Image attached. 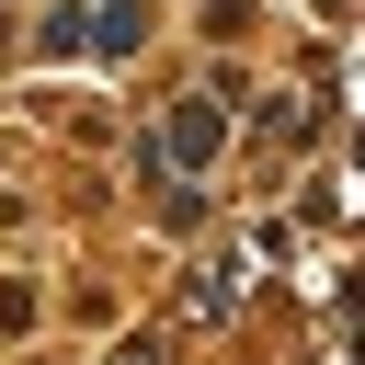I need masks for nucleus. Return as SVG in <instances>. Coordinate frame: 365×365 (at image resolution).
I'll return each instance as SVG.
<instances>
[{"instance_id": "f257e3e1", "label": "nucleus", "mask_w": 365, "mask_h": 365, "mask_svg": "<svg viewBox=\"0 0 365 365\" xmlns=\"http://www.w3.org/2000/svg\"><path fill=\"white\" fill-rule=\"evenodd\" d=\"M217 137H228V114H217V103H182V114H171V137H160V160H205Z\"/></svg>"}, {"instance_id": "f03ea898", "label": "nucleus", "mask_w": 365, "mask_h": 365, "mask_svg": "<svg viewBox=\"0 0 365 365\" xmlns=\"http://www.w3.org/2000/svg\"><path fill=\"white\" fill-rule=\"evenodd\" d=\"M137 23H148L137 0H103V11H91V46H103V57H125V46H137Z\"/></svg>"}]
</instances>
